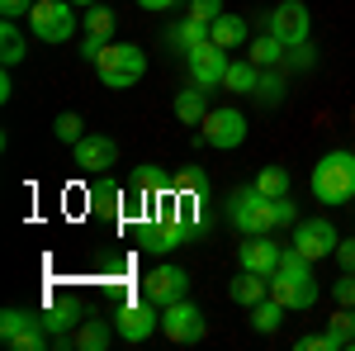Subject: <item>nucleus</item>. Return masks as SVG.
Instances as JSON below:
<instances>
[{
	"label": "nucleus",
	"mask_w": 355,
	"mask_h": 351,
	"mask_svg": "<svg viewBox=\"0 0 355 351\" xmlns=\"http://www.w3.org/2000/svg\"><path fill=\"white\" fill-rule=\"evenodd\" d=\"M308 190H313V199L318 204H351L355 199V152L351 147H331L318 157L313 166V176H308Z\"/></svg>",
	"instance_id": "nucleus-1"
},
{
	"label": "nucleus",
	"mask_w": 355,
	"mask_h": 351,
	"mask_svg": "<svg viewBox=\"0 0 355 351\" xmlns=\"http://www.w3.org/2000/svg\"><path fill=\"white\" fill-rule=\"evenodd\" d=\"M270 295L289 309V313H303V309H313L318 304V275H313V261L303 256V252H284V261H279V270L270 275Z\"/></svg>",
	"instance_id": "nucleus-2"
},
{
	"label": "nucleus",
	"mask_w": 355,
	"mask_h": 351,
	"mask_svg": "<svg viewBox=\"0 0 355 351\" xmlns=\"http://www.w3.org/2000/svg\"><path fill=\"white\" fill-rule=\"evenodd\" d=\"M223 218H227V228H237L242 238H256V233H275V228H279V204L266 199L256 186H242V190L227 195Z\"/></svg>",
	"instance_id": "nucleus-3"
},
{
	"label": "nucleus",
	"mask_w": 355,
	"mask_h": 351,
	"mask_svg": "<svg viewBox=\"0 0 355 351\" xmlns=\"http://www.w3.org/2000/svg\"><path fill=\"white\" fill-rule=\"evenodd\" d=\"M95 76L110 85V90H133L147 76V53L137 43H110L105 53L95 57Z\"/></svg>",
	"instance_id": "nucleus-4"
},
{
	"label": "nucleus",
	"mask_w": 355,
	"mask_h": 351,
	"mask_svg": "<svg viewBox=\"0 0 355 351\" xmlns=\"http://www.w3.org/2000/svg\"><path fill=\"white\" fill-rule=\"evenodd\" d=\"M76 5L71 0H33V10H28V33L38 38V43H71L76 38Z\"/></svg>",
	"instance_id": "nucleus-5"
},
{
	"label": "nucleus",
	"mask_w": 355,
	"mask_h": 351,
	"mask_svg": "<svg viewBox=\"0 0 355 351\" xmlns=\"http://www.w3.org/2000/svg\"><path fill=\"white\" fill-rule=\"evenodd\" d=\"M114 327H119V337H123V342L142 347L152 332H162V309H157L147 295L128 299V304H119V309H114Z\"/></svg>",
	"instance_id": "nucleus-6"
},
{
	"label": "nucleus",
	"mask_w": 355,
	"mask_h": 351,
	"mask_svg": "<svg viewBox=\"0 0 355 351\" xmlns=\"http://www.w3.org/2000/svg\"><path fill=\"white\" fill-rule=\"evenodd\" d=\"M227 67H232V57H227V48H218L214 38L199 43L194 53H185V76H190V85H199V90H223Z\"/></svg>",
	"instance_id": "nucleus-7"
},
{
	"label": "nucleus",
	"mask_w": 355,
	"mask_h": 351,
	"mask_svg": "<svg viewBox=\"0 0 355 351\" xmlns=\"http://www.w3.org/2000/svg\"><path fill=\"white\" fill-rule=\"evenodd\" d=\"M162 332L171 342H180V347H194V342H204L209 318H204V309H199L194 299H175V304L162 309Z\"/></svg>",
	"instance_id": "nucleus-8"
},
{
	"label": "nucleus",
	"mask_w": 355,
	"mask_h": 351,
	"mask_svg": "<svg viewBox=\"0 0 355 351\" xmlns=\"http://www.w3.org/2000/svg\"><path fill=\"white\" fill-rule=\"evenodd\" d=\"M199 129H204V142H209V147L232 152V147L246 142V114L237 105H218V109H209V119H204Z\"/></svg>",
	"instance_id": "nucleus-9"
},
{
	"label": "nucleus",
	"mask_w": 355,
	"mask_h": 351,
	"mask_svg": "<svg viewBox=\"0 0 355 351\" xmlns=\"http://www.w3.org/2000/svg\"><path fill=\"white\" fill-rule=\"evenodd\" d=\"M266 33L284 38L289 48H294V43H308V33H313L308 5H303V0H279L275 10H266Z\"/></svg>",
	"instance_id": "nucleus-10"
},
{
	"label": "nucleus",
	"mask_w": 355,
	"mask_h": 351,
	"mask_svg": "<svg viewBox=\"0 0 355 351\" xmlns=\"http://www.w3.org/2000/svg\"><path fill=\"white\" fill-rule=\"evenodd\" d=\"M142 295L152 299L157 309L175 304V299H190V275H185V266H171V261H162V266H152L147 275H142Z\"/></svg>",
	"instance_id": "nucleus-11"
},
{
	"label": "nucleus",
	"mask_w": 355,
	"mask_h": 351,
	"mask_svg": "<svg viewBox=\"0 0 355 351\" xmlns=\"http://www.w3.org/2000/svg\"><path fill=\"white\" fill-rule=\"evenodd\" d=\"M336 243H341V233L331 228V218H299L294 223V252H303L308 261L336 256Z\"/></svg>",
	"instance_id": "nucleus-12"
},
{
	"label": "nucleus",
	"mask_w": 355,
	"mask_h": 351,
	"mask_svg": "<svg viewBox=\"0 0 355 351\" xmlns=\"http://www.w3.org/2000/svg\"><path fill=\"white\" fill-rule=\"evenodd\" d=\"M85 318H90V313H85V304L76 295H53L48 309H38V323L48 327L53 337H76V327H81Z\"/></svg>",
	"instance_id": "nucleus-13"
},
{
	"label": "nucleus",
	"mask_w": 355,
	"mask_h": 351,
	"mask_svg": "<svg viewBox=\"0 0 355 351\" xmlns=\"http://www.w3.org/2000/svg\"><path fill=\"white\" fill-rule=\"evenodd\" d=\"M279 261H284V247L270 243V233L242 238V247H237V266H242V270H256V275H266V280L279 270Z\"/></svg>",
	"instance_id": "nucleus-14"
},
{
	"label": "nucleus",
	"mask_w": 355,
	"mask_h": 351,
	"mask_svg": "<svg viewBox=\"0 0 355 351\" xmlns=\"http://www.w3.org/2000/svg\"><path fill=\"white\" fill-rule=\"evenodd\" d=\"M71 162L81 166L85 176H105L114 162H119V142L105 133H85L76 147H71Z\"/></svg>",
	"instance_id": "nucleus-15"
},
{
	"label": "nucleus",
	"mask_w": 355,
	"mask_h": 351,
	"mask_svg": "<svg viewBox=\"0 0 355 351\" xmlns=\"http://www.w3.org/2000/svg\"><path fill=\"white\" fill-rule=\"evenodd\" d=\"M190 243V233L180 228V223H171V218H147V223H137V247L142 252H152V256H166V252H175V247Z\"/></svg>",
	"instance_id": "nucleus-16"
},
{
	"label": "nucleus",
	"mask_w": 355,
	"mask_h": 351,
	"mask_svg": "<svg viewBox=\"0 0 355 351\" xmlns=\"http://www.w3.org/2000/svg\"><path fill=\"white\" fill-rule=\"evenodd\" d=\"M85 199H90V209H95L100 218H123V209H128V186H119L110 171H105V176L90 181Z\"/></svg>",
	"instance_id": "nucleus-17"
},
{
	"label": "nucleus",
	"mask_w": 355,
	"mask_h": 351,
	"mask_svg": "<svg viewBox=\"0 0 355 351\" xmlns=\"http://www.w3.org/2000/svg\"><path fill=\"white\" fill-rule=\"evenodd\" d=\"M209 38H214L218 48H227V53H237V48L251 43V24H246L242 15H227V10H223L218 19L209 24Z\"/></svg>",
	"instance_id": "nucleus-18"
},
{
	"label": "nucleus",
	"mask_w": 355,
	"mask_h": 351,
	"mask_svg": "<svg viewBox=\"0 0 355 351\" xmlns=\"http://www.w3.org/2000/svg\"><path fill=\"white\" fill-rule=\"evenodd\" d=\"M284 95H289V67H261V81H256V105H284Z\"/></svg>",
	"instance_id": "nucleus-19"
},
{
	"label": "nucleus",
	"mask_w": 355,
	"mask_h": 351,
	"mask_svg": "<svg viewBox=\"0 0 355 351\" xmlns=\"http://www.w3.org/2000/svg\"><path fill=\"white\" fill-rule=\"evenodd\" d=\"M227 295H232V304H242V309H256L261 299H270V280L256 275V270H242V275L227 285Z\"/></svg>",
	"instance_id": "nucleus-20"
},
{
	"label": "nucleus",
	"mask_w": 355,
	"mask_h": 351,
	"mask_svg": "<svg viewBox=\"0 0 355 351\" xmlns=\"http://www.w3.org/2000/svg\"><path fill=\"white\" fill-rule=\"evenodd\" d=\"M119 337L114 318H85L76 327V351H110V342Z\"/></svg>",
	"instance_id": "nucleus-21"
},
{
	"label": "nucleus",
	"mask_w": 355,
	"mask_h": 351,
	"mask_svg": "<svg viewBox=\"0 0 355 351\" xmlns=\"http://www.w3.org/2000/svg\"><path fill=\"white\" fill-rule=\"evenodd\" d=\"M166 38H171V48H175V53H194L199 43H209V24H204V19H190V15H185L180 24H171V28H166Z\"/></svg>",
	"instance_id": "nucleus-22"
},
{
	"label": "nucleus",
	"mask_w": 355,
	"mask_h": 351,
	"mask_svg": "<svg viewBox=\"0 0 355 351\" xmlns=\"http://www.w3.org/2000/svg\"><path fill=\"white\" fill-rule=\"evenodd\" d=\"M24 57H28V38L19 33V19H5L0 24V62L5 67H19Z\"/></svg>",
	"instance_id": "nucleus-23"
},
{
	"label": "nucleus",
	"mask_w": 355,
	"mask_h": 351,
	"mask_svg": "<svg viewBox=\"0 0 355 351\" xmlns=\"http://www.w3.org/2000/svg\"><path fill=\"white\" fill-rule=\"evenodd\" d=\"M256 81H261V67L242 57V62H232L227 67V76H223V90H232V95H256Z\"/></svg>",
	"instance_id": "nucleus-24"
},
{
	"label": "nucleus",
	"mask_w": 355,
	"mask_h": 351,
	"mask_svg": "<svg viewBox=\"0 0 355 351\" xmlns=\"http://www.w3.org/2000/svg\"><path fill=\"white\" fill-rule=\"evenodd\" d=\"M175 119H180V124H204V119H209V90H199V85L180 90V95H175Z\"/></svg>",
	"instance_id": "nucleus-25"
},
{
	"label": "nucleus",
	"mask_w": 355,
	"mask_h": 351,
	"mask_svg": "<svg viewBox=\"0 0 355 351\" xmlns=\"http://www.w3.org/2000/svg\"><path fill=\"white\" fill-rule=\"evenodd\" d=\"M246 313H251V327H256L261 337H270V332H279V323H284V313H289V309L270 295V299H261L256 309H246Z\"/></svg>",
	"instance_id": "nucleus-26"
},
{
	"label": "nucleus",
	"mask_w": 355,
	"mask_h": 351,
	"mask_svg": "<svg viewBox=\"0 0 355 351\" xmlns=\"http://www.w3.org/2000/svg\"><path fill=\"white\" fill-rule=\"evenodd\" d=\"M251 62H256V67H284V57H289V43H284V38H275V33H261V38H256V43H251Z\"/></svg>",
	"instance_id": "nucleus-27"
},
{
	"label": "nucleus",
	"mask_w": 355,
	"mask_h": 351,
	"mask_svg": "<svg viewBox=\"0 0 355 351\" xmlns=\"http://www.w3.org/2000/svg\"><path fill=\"white\" fill-rule=\"evenodd\" d=\"M327 337H331V351L351 347V342H355V309L336 304V313H331V323H327Z\"/></svg>",
	"instance_id": "nucleus-28"
},
{
	"label": "nucleus",
	"mask_w": 355,
	"mask_h": 351,
	"mask_svg": "<svg viewBox=\"0 0 355 351\" xmlns=\"http://www.w3.org/2000/svg\"><path fill=\"white\" fill-rule=\"evenodd\" d=\"M251 186L261 190L266 199H284V195H289V171H284V166H261Z\"/></svg>",
	"instance_id": "nucleus-29"
},
{
	"label": "nucleus",
	"mask_w": 355,
	"mask_h": 351,
	"mask_svg": "<svg viewBox=\"0 0 355 351\" xmlns=\"http://www.w3.org/2000/svg\"><path fill=\"white\" fill-rule=\"evenodd\" d=\"M114 24H119V19H114L110 5H85V19H81L85 33H100V38H110V43H114Z\"/></svg>",
	"instance_id": "nucleus-30"
},
{
	"label": "nucleus",
	"mask_w": 355,
	"mask_h": 351,
	"mask_svg": "<svg viewBox=\"0 0 355 351\" xmlns=\"http://www.w3.org/2000/svg\"><path fill=\"white\" fill-rule=\"evenodd\" d=\"M53 138H57V142H71V147H76V142L85 138L81 114H71V109H67V114H57V119H53Z\"/></svg>",
	"instance_id": "nucleus-31"
},
{
	"label": "nucleus",
	"mask_w": 355,
	"mask_h": 351,
	"mask_svg": "<svg viewBox=\"0 0 355 351\" xmlns=\"http://www.w3.org/2000/svg\"><path fill=\"white\" fill-rule=\"evenodd\" d=\"M284 67H289V72H313V67H318V48H313V43H294L289 57H284Z\"/></svg>",
	"instance_id": "nucleus-32"
},
{
	"label": "nucleus",
	"mask_w": 355,
	"mask_h": 351,
	"mask_svg": "<svg viewBox=\"0 0 355 351\" xmlns=\"http://www.w3.org/2000/svg\"><path fill=\"white\" fill-rule=\"evenodd\" d=\"M33 318H38V313H28V309H5V313H0V342H5V337H15L19 327H28Z\"/></svg>",
	"instance_id": "nucleus-33"
},
{
	"label": "nucleus",
	"mask_w": 355,
	"mask_h": 351,
	"mask_svg": "<svg viewBox=\"0 0 355 351\" xmlns=\"http://www.w3.org/2000/svg\"><path fill=\"white\" fill-rule=\"evenodd\" d=\"M209 171H199V166H190V171H180L175 176V190H190V195H209Z\"/></svg>",
	"instance_id": "nucleus-34"
},
{
	"label": "nucleus",
	"mask_w": 355,
	"mask_h": 351,
	"mask_svg": "<svg viewBox=\"0 0 355 351\" xmlns=\"http://www.w3.org/2000/svg\"><path fill=\"white\" fill-rule=\"evenodd\" d=\"M331 299L355 309V270H341V280H331Z\"/></svg>",
	"instance_id": "nucleus-35"
},
{
	"label": "nucleus",
	"mask_w": 355,
	"mask_h": 351,
	"mask_svg": "<svg viewBox=\"0 0 355 351\" xmlns=\"http://www.w3.org/2000/svg\"><path fill=\"white\" fill-rule=\"evenodd\" d=\"M190 19H204V24H214L223 15V0H190V10H185Z\"/></svg>",
	"instance_id": "nucleus-36"
},
{
	"label": "nucleus",
	"mask_w": 355,
	"mask_h": 351,
	"mask_svg": "<svg viewBox=\"0 0 355 351\" xmlns=\"http://www.w3.org/2000/svg\"><path fill=\"white\" fill-rule=\"evenodd\" d=\"M105 48H110V38H100V33H85L81 38V57L90 62V67H95V57L105 53Z\"/></svg>",
	"instance_id": "nucleus-37"
},
{
	"label": "nucleus",
	"mask_w": 355,
	"mask_h": 351,
	"mask_svg": "<svg viewBox=\"0 0 355 351\" xmlns=\"http://www.w3.org/2000/svg\"><path fill=\"white\" fill-rule=\"evenodd\" d=\"M28 10H33V0H0V15L5 19H28Z\"/></svg>",
	"instance_id": "nucleus-38"
},
{
	"label": "nucleus",
	"mask_w": 355,
	"mask_h": 351,
	"mask_svg": "<svg viewBox=\"0 0 355 351\" xmlns=\"http://www.w3.org/2000/svg\"><path fill=\"white\" fill-rule=\"evenodd\" d=\"M336 266L355 270V238H341V243H336Z\"/></svg>",
	"instance_id": "nucleus-39"
},
{
	"label": "nucleus",
	"mask_w": 355,
	"mask_h": 351,
	"mask_svg": "<svg viewBox=\"0 0 355 351\" xmlns=\"http://www.w3.org/2000/svg\"><path fill=\"white\" fill-rule=\"evenodd\" d=\"M294 347H299V351H331V337H327V332H313V337H299Z\"/></svg>",
	"instance_id": "nucleus-40"
},
{
	"label": "nucleus",
	"mask_w": 355,
	"mask_h": 351,
	"mask_svg": "<svg viewBox=\"0 0 355 351\" xmlns=\"http://www.w3.org/2000/svg\"><path fill=\"white\" fill-rule=\"evenodd\" d=\"M137 5H142V10H152V15H171L180 0H137Z\"/></svg>",
	"instance_id": "nucleus-41"
},
{
	"label": "nucleus",
	"mask_w": 355,
	"mask_h": 351,
	"mask_svg": "<svg viewBox=\"0 0 355 351\" xmlns=\"http://www.w3.org/2000/svg\"><path fill=\"white\" fill-rule=\"evenodd\" d=\"M15 95V81H10V67H5V76H0V100H10Z\"/></svg>",
	"instance_id": "nucleus-42"
},
{
	"label": "nucleus",
	"mask_w": 355,
	"mask_h": 351,
	"mask_svg": "<svg viewBox=\"0 0 355 351\" xmlns=\"http://www.w3.org/2000/svg\"><path fill=\"white\" fill-rule=\"evenodd\" d=\"M71 5H100V0H71Z\"/></svg>",
	"instance_id": "nucleus-43"
},
{
	"label": "nucleus",
	"mask_w": 355,
	"mask_h": 351,
	"mask_svg": "<svg viewBox=\"0 0 355 351\" xmlns=\"http://www.w3.org/2000/svg\"><path fill=\"white\" fill-rule=\"evenodd\" d=\"M351 351H355V342H351Z\"/></svg>",
	"instance_id": "nucleus-44"
}]
</instances>
